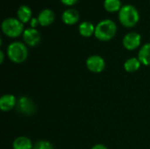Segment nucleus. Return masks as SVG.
<instances>
[{"instance_id": "obj_1", "label": "nucleus", "mask_w": 150, "mask_h": 149, "mask_svg": "<svg viewBox=\"0 0 150 149\" xmlns=\"http://www.w3.org/2000/svg\"><path fill=\"white\" fill-rule=\"evenodd\" d=\"M117 32V25L115 22L111 19H104L100 21L95 28V36L102 41H108L112 40Z\"/></svg>"}, {"instance_id": "obj_2", "label": "nucleus", "mask_w": 150, "mask_h": 149, "mask_svg": "<svg viewBox=\"0 0 150 149\" xmlns=\"http://www.w3.org/2000/svg\"><path fill=\"white\" fill-rule=\"evenodd\" d=\"M140 19L138 10L131 4H126L119 11V20L125 27L134 26Z\"/></svg>"}, {"instance_id": "obj_3", "label": "nucleus", "mask_w": 150, "mask_h": 149, "mask_svg": "<svg viewBox=\"0 0 150 149\" xmlns=\"http://www.w3.org/2000/svg\"><path fill=\"white\" fill-rule=\"evenodd\" d=\"M3 32L11 38H17L24 32V25L18 18H5L1 25Z\"/></svg>"}, {"instance_id": "obj_4", "label": "nucleus", "mask_w": 150, "mask_h": 149, "mask_svg": "<svg viewBox=\"0 0 150 149\" xmlns=\"http://www.w3.org/2000/svg\"><path fill=\"white\" fill-rule=\"evenodd\" d=\"M7 54L11 61L15 63H21L26 60L28 56V50L25 44L19 41H15L8 46Z\"/></svg>"}, {"instance_id": "obj_5", "label": "nucleus", "mask_w": 150, "mask_h": 149, "mask_svg": "<svg viewBox=\"0 0 150 149\" xmlns=\"http://www.w3.org/2000/svg\"><path fill=\"white\" fill-rule=\"evenodd\" d=\"M123 46L127 50L136 49L142 42V36L138 32H131L127 33L123 38Z\"/></svg>"}, {"instance_id": "obj_6", "label": "nucleus", "mask_w": 150, "mask_h": 149, "mask_svg": "<svg viewBox=\"0 0 150 149\" xmlns=\"http://www.w3.org/2000/svg\"><path fill=\"white\" fill-rule=\"evenodd\" d=\"M88 69L94 73H100L105 67V60L99 55H91L86 61Z\"/></svg>"}, {"instance_id": "obj_7", "label": "nucleus", "mask_w": 150, "mask_h": 149, "mask_svg": "<svg viewBox=\"0 0 150 149\" xmlns=\"http://www.w3.org/2000/svg\"><path fill=\"white\" fill-rule=\"evenodd\" d=\"M23 40L26 45L30 47H35L40 41V34L35 28H27L23 32Z\"/></svg>"}, {"instance_id": "obj_8", "label": "nucleus", "mask_w": 150, "mask_h": 149, "mask_svg": "<svg viewBox=\"0 0 150 149\" xmlns=\"http://www.w3.org/2000/svg\"><path fill=\"white\" fill-rule=\"evenodd\" d=\"M17 110L25 115H32L35 112V106L33 103L26 97H20L17 102Z\"/></svg>"}, {"instance_id": "obj_9", "label": "nucleus", "mask_w": 150, "mask_h": 149, "mask_svg": "<svg viewBox=\"0 0 150 149\" xmlns=\"http://www.w3.org/2000/svg\"><path fill=\"white\" fill-rule=\"evenodd\" d=\"M37 18H38L39 23H40V25L47 26V25H50L54 22V13L50 9H44L40 12Z\"/></svg>"}, {"instance_id": "obj_10", "label": "nucleus", "mask_w": 150, "mask_h": 149, "mask_svg": "<svg viewBox=\"0 0 150 149\" xmlns=\"http://www.w3.org/2000/svg\"><path fill=\"white\" fill-rule=\"evenodd\" d=\"M62 19L67 25H75L79 20V13L75 9H68L63 11Z\"/></svg>"}, {"instance_id": "obj_11", "label": "nucleus", "mask_w": 150, "mask_h": 149, "mask_svg": "<svg viewBox=\"0 0 150 149\" xmlns=\"http://www.w3.org/2000/svg\"><path fill=\"white\" fill-rule=\"evenodd\" d=\"M16 105V98L12 95H4L0 98V109L3 112L11 111Z\"/></svg>"}, {"instance_id": "obj_12", "label": "nucleus", "mask_w": 150, "mask_h": 149, "mask_svg": "<svg viewBox=\"0 0 150 149\" xmlns=\"http://www.w3.org/2000/svg\"><path fill=\"white\" fill-rule=\"evenodd\" d=\"M17 15H18V18L23 24L27 23L32 19V10L29 6L23 4V5L19 6V8L18 9Z\"/></svg>"}, {"instance_id": "obj_13", "label": "nucleus", "mask_w": 150, "mask_h": 149, "mask_svg": "<svg viewBox=\"0 0 150 149\" xmlns=\"http://www.w3.org/2000/svg\"><path fill=\"white\" fill-rule=\"evenodd\" d=\"M138 59L142 64L145 66L150 65V43L143 45L138 54Z\"/></svg>"}, {"instance_id": "obj_14", "label": "nucleus", "mask_w": 150, "mask_h": 149, "mask_svg": "<svg viewBox=\"0 0 150 149\" xmlns=\"http://www.w3.org/2000/svg\"><path fill=\"white\" fill-rule=\"evenodd\" d=\"M95 26L92 23L89 21H84L80 24L78 27V31L80 34L83 37H91L93 33H95Z\"/></svg>"}, {"instance_id": "obj_15", "label": "nucleus", "mask_w": 150, "mask_h": 149, "mask_svg": "<svg viewBox=\"0 0 150 149\" xmlns=\"http://www.w3.org/2000/svg\"><path fill=\"white\" fill-rule=\"evenodd\" d=\"M13 149H33V145L31 141L26 137H18L17 138L13 144Z\"/></svg>"}, {"instance_id": "obj_16", "label": "nucleus", "mask_w": 150, "mask_h": 149, "mask_svg": "<svg viewBox=\"0 0 150 149\" xmlns=\"http://www.w3.org/2000/svg\"><path fill=\"white\" fill-rule=\"evenodd\" d=\"M141 67V61L137 58H130L124 63V68L126 71L133 73L137 71Z\"/></svg>"}, {"instance_id": "obj_17", "label": "nucleus", "mask_w": 150, "mask_h": 149, "mask_svg": "<svg viewBox=\"0 0 150 149\" xmlns=\"http://www.w3.org/2000/svg\"><path fill=\"white\" fill-rule=\"evenodd\" d=\"M104 7L109 12L119 11L122 7L121 1L120 0H105Z\"/></svg>"}, {"instance_id": "obj_18", "label": "nucleus", "mask_w": 150, "mask_h": 149, "mask_svg": "<svg viewBox=\"0 0 150 149\" xmlns=\"http://www.w3.org/2000/svg\"><path fill=\"white\" fill-rule=\"evenodd\" d=\"M33 149H54V147L47 141H40L33 146Z\"/></svg>"}, {"instance_id": "obj_19", "label": "nucleus", "mask_w": 150, "mask_h": 149, "mask_svg": "<svg viewBox=\"0 0 150 149\" xmlns=\"http://www.w3.org/2000/svg\"><path fill=\"white\" fill-rule=\"evenodd\" d=\"M78 0H61V2L65 4V5H68V6H70V5H73L75 4Z\"/></svg>"}, {"instance_id": "obj_20", "label": "nucleus", "mask_w": 150, "mask_h": 149, "mask_svg": "<svg viewBox=\"0 0 150 149\" xmlns=\"http://www.w3.org/2000/svg\"><path fill=\"white\" fill-rule=\"evenodd\" d=\"M30 24H31V26H32L33 28H35V27H36L38 25H40L38 18H33L31 19V22H30Z\"/></svg>"}, {"instance_id": "obj_21", "label": "nucleus", "mask_w": 150, "mask_h": 149, "mask_svg": "<svg viewBox=\"0 0 150 149\" xmlns=\"http://www.w3.org/2000/svg\"><path fill=\"white\" fill-rule=\"evenodd\" d=\"M91 149H107V148L104 145H101V144H98V145H96L94 146Z\"/></svg>"}, {"instance_id": "obj_22", "label": "nucleus", "mask_w": 150, "mask_h": 149, "mask_svg": "<svg viewBox=\"0 0 150 149\" xmlns=\"http://www.w3.org/2000/svg\"><path fill=\"white\" fill-rule=\"evenodd\" d=\"M4 53H3V51H0V62H1V63H3V61H4Z\"/></svg>"}]
</instances>
